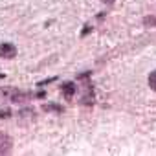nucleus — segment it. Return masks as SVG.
Returning a JSON list of instances; mask_svg holds the SVG:
<instances>
[{"mask_svg":"<svg viewBox=\"0 0 156 156\" xmlns=\"http://www.w3.org/2000/svg\"><path fill=\"white\" fill-rule=\"evenodd\" d=\"M8 116H11V110H0V119H4Z\"/></svg>","mask_w":156,"mask_h":156,"instance_id":"5","label":"nucleus"},{"mask_svg":"<svg viewBox=\"0 0 156 156\" xmlns=\"http://www.w3.org/2000/svg\"><path fill=\"white\" fill-rule=\"evenodd\" d=\"M11 145H13L11 138H9L8 134H2V132H0V154H8V152L11 151Z\"/></svg>","mask_w":156,"mask_h":156,"instance_id":"2","label":"nucleus"},{"mask_svg":"<svg viewBox=\"0 0 156 156\" xmlns=\"http://www.w3.org/2000/svg\"><path fill=\"white\" fill-rule=\"evenodd\" d=\"M73 94H75V85H73V83H64V85H62V96H64L66 99H70Z\"/></svg>","mask_w":156,"mask_h":156,"instance_id":"3","label":"nucleus"},{"mask_svg":"<svg viewBox=\"0 0 156 156\" xmlns=\"http://www.w3.org/2000/svg\"><path fill=\"white\" fill-rule=\"evenodd\" d=\"M149 87L156 92V70H154V72H151V75H149Z\"/></svg>","mask_w":156,"mask_h":156,"instance_id":"4","label":"nucleus"},{"mask_svg":"<svg viewBox=\"0 0 156 156\" xmlns=\"http://www.w3.org/2000/svg\"><path fill=\"white\" fill-rule=\"evenodd\" d=\"M17 55V48L11 42H0V57L2 59H13Z\"/></svg>","mask_w":156,"mask_h":156,"instance_id":"1","label":"nucleus"},{"mask_svg":"<svg viewBox=\"0 0 156 156\" xmlns=\"http://www.w3.org/2000/svg\"><path fill=\"white\" fill-rule=\"evenodd\" d=\"M103 2H105L107 6H110V4H114V0H103Z\"/></svg>","mask_w":156,"mask_h":156,"instance_id":"6","label":"nucleus"}]
</instances>
